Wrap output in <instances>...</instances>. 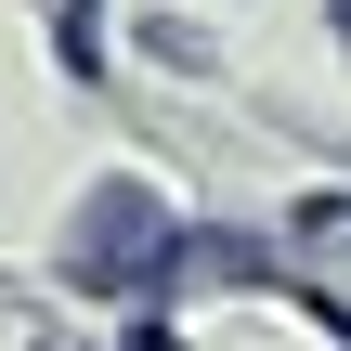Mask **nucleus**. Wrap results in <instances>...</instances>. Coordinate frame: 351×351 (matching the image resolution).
<instances>
[{"instance_id":"obj_1","label":"nucleus","mask_w":351,"mask_h":351,"mask_svg":"<svg viewBox=\"0 0 351 351\" xmlns=\"http://www.w3.org/2000/svg\"><path fill=\"white\" fill-rule=\"evenodd\" d=\"M156 247H169V221H156L143 195H91V221H78V274H104V287H117V274H143Z\"/></svg>"}]
</instances>
